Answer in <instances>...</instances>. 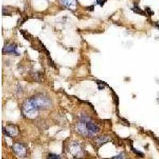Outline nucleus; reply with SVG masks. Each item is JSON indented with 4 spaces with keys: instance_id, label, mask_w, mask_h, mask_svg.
<instances>
[{
    "instance_id": "6",
    "label": "nucleus",
    "mask_w": 159,
    "mask_h": 159,
    "mask_svg": "<svg viewBox=\"0 0 159 159\" xmlns=\"http://www.w3.org/2000/svg\"><path fill=\"white\" fill-rule=\"evenodd\" d=\"M76 129H77L78 132L80 133L81 135H90V133H89L88 130V127L86 126L85 123H80L79 124H77L76 126Z\"/></svg>"
},
{
    "instance_id": "14",
    "label": "nucleus",
    "mask_w": 159,
    "mask_h": 159,
    "mask_svg": "<svg viewBox=\"0 0 159 159\" xmlns=\"http://www.w3.org/2000/svg\"><path fill=\"white\" fill-rule=\"evenodd\" d=\"M132 150H133V152H135V153H137V154H138V155L139 156V157H144L143 153H142L141 151H138V150H137L136 149H135V148H133L132 147Z\"/></svg>"
},
{
    "instance_id": "7",
    "label": "nucleus",
    "mask_w": 159,
    "mask_h": 159,
    "mask_svg": "<svg viewBox=\"0 0 159 159\" xmlns=\"http://www.w3.org/2000/svg\"><path fill=\"white\" fill-rule=\"evenodd\" d=\"M3 130H4V132H6V134L8 135V136L14 137V136H15V135H17L18 134L17 127L14 125L8 126V127L6 128V130H5V129H3Z\"/></svg>"
},
{
    "instance_id": "4",
    "label": "nucleus",
    "mask_w": 159,
    "mask_h": 159,
    "mask_svg": "<svg viewBox=\"0 0 159 159\" xmlns=\"http://www.w3.org/2000/svg\"><path fill=\"white\" fill-rule=\"evenodd\" d=\"M86 126H87L88 130L89 133H90V135H96V133L99 132L98 126L96 125L95 123H93L91 120L86 123Z\"/></svg>"
},
{
    "instance_id": "3",
    "label": "nucleus",
    "mask_w": 159,
    "mask_h": 159,
    "mask_svg": "<svg viewBox=\"0 0 159 159\" xmlns=\"http://www.w3.org/2000/svg\"><path fill=\"white\" fill-rule=\"evenodd\" d=\"M13 150L20 157H24L26 155V147L23 146L22 144L18 143V142L14 144Z\"/></svg>"
},
{
    "instance_id": "13",
    "label": "nucleus",
    "mask_w": 159,
    "mask_h": 159,
    "mask_svg": "<svg viewBox=\"0 0 159 159\" xmlns=\"http://www.w3.org/2000/svg\"><path fill=\"white\" fill-rule=\"evenodd\" d=\"M112 159H126V155L124 153H119V155L115 156V157H112Z\"/></svg>"
},
{
    "instance_id": "5",
    "label": "nucleus",
    "mask_w": 159,
    "mask_h": 159,
    "mask_svg": "<svg viewBox=\"0 0 159 159\" xmlns=\"http://www.w3.org/2000/svg\"><path fill=\"white\" fill-rule=\"evenodd\" d=\"M60 2L63 6L70 10H75L76 7V0H60Z\"/></svg>"
},
{
    "instance_id": "2",
    "label": "nucleus",
    "mask_w": 159,
    "mask_h": 159,
    "mask_svg": "<svg viewBox=\"0 0 159 159\" xmlns=\"http://www.w3.org/2000/svg\"><path fill=\"white\" fill-rule=\"evenodd\" d=\"M35 106L38 110L40 109H48L51 107L52 103L49 99L45 97L44 96H38L36 98L33 99Z\"/></svg>"
},
{
    "instance_id": "11",
    "label": "nucleus",
    "mask_w": 159,
    "mask_h": 159,
    "mask_svg": "<svg viewBox=\"0 0 159 159\" xmlns=\"http://www.w3.org/2000/svg\"><path fill=\"white\" fill-rule=\"evenodd\" d=\"M132 10L134 12H135V13H137V14H142V15H145V13L142 11L140 8L138 7V5H135V6H134V7L132 8Z\"/></svg>"
},
{
    "instance_id": "10",
    "label": "nucleus",
    "mask_w": 159,
    "mask_h": 159,
    "mask_svg": "<svg viewBox=\"0 0 159 159\" xmlns=\"http://www.w3.org/2000/svg\"><path fill=\"white\" fill-rule=\"evenodd\" d=\"M109 140H110V138H108L107 136H103V137L101 136V137H100L98 139H97V142L100 144H104V143H105V142H108Z\"/></svg>"
},
{
    "instance_id": "1",
    "label": "nucleus",
    "mask_w": 159,
    "mask_h": 159,
    "mask_svg": "<svg viewBox=\"0 0 159 159\" xmlns=\"http://www.w3.org/2000/svg\"><path fill=\"white\" fill-rule=\"evenodd\" d=\"M38 108L35 106L33 99L27 100L24 103L23 105V112H24L25 116L30 119H34L38 114Z\"/></svg>"
},
{
    "instance_id": "16",
    "label": "nucleus",
    "mask_w": 159,
    "mask_h": 159,
    "mask_svg": "<svg viewBox=\"0 0 159 159\" xmlns=\"http://www.w3.org/2000/svg\"><path fill=\"white\" fill-rule=\"evenodd\" d=\"M146 11H147L148 12V13H149V14H150V15H151V14H153V12H152L151 11V10H150V8H148V7H146Z\"/></svg>"
},
{
    "instance_id": "12",
    "label": "nucleus",
    "mask_w": 159,
    "mask_h": 159,
    "mask_svg": "<svg viewBox=\"0 0 159 159\" xmlns=\"http://www.w3.org/2000/svg\"><path fill=\"white\" fill-rule=\"evenodd\" d=\"M47 159H61V157L55 153H49L48 155Z\"/></svg>"
},
{
    "instance_id": "9",
    "label": "nucleus",
    "mask_w": 159,
    "mask_h": 159,
    "mask_svg": "<svg viewBox=\"0 0 159 159\" xmlns=\"http://www.w3.org/2000/svg\"><path fill=\"white\" fill-rule=\"evenodd\" d=\"M71 152L74 153V155L77 156L79 153H81V149L80 147V146L78 144L75 143V144H72V146H71Z\"/></svg>"
},
{
    "instance_id": "8",
    "label": "nucleus",
    "mask_w": 159,
    "mask_h": 159,
    "mask_svg": "<svg viewBox=\"0 0 159 159\" xmlns=\"http://www.w3.org/2000/svg\"><path fill=\"white\" fill-rule=\"evenodd\" d=\"M3 53H12V54H15V55H18V53L17 52V46L15 45H8V46H5L2 49Z\"/></svg>"
},
{
    "instance_id": "15",
    "label": "nucleus",
    "mask_w": 159,
    "mask_h": 159,
    "mask_svg": "<svg viewBox=\"0 0 159 159\" xmlns=\"http://www.w3.org/2000/svg\"><path fill=\"white\" fill-rule=\"evenodd\" d=\"M104 2H105V0H97V3L100 4V6H103L104 3Z\"/></svg>"
}]
</instances>
